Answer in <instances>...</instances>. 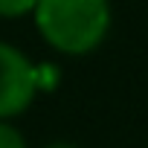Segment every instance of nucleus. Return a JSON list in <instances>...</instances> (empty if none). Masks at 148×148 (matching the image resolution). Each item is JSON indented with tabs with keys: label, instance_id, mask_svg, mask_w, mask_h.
<instances>
[{
	"label": "nucleus",
	"instance_id": "f257e3e1",
	"mask_svg": "<svg viewBox=\"0 0 148 148\" xmlns=\"http://www.w3.org/2000/svg\"><path fill=\"white\" fill-rule=\"evenodd\" d=\"M32 21L47 47L82 58L105 44L113 15L110 0H38Z\"/></svg>",
	"mask_w": 148,
	"mask_h": 148
},
{
	"label": "nucleus",
	"instance_id": "f03ea898",
	"mask_svg": "<svg viewBox=\"0 0 148 148\" xmlns=\"http://www.w3.org/2000/svg\"><path fill=\"white\" fill-rule=\"evenodd\" d=\"M35 64L12 44L0 41V119H15L35 102Z\"/></svg>",
	"mask_w": 148,
	"mask_h": 148
},
{
	"label": "nucleus",
	"instance_id": "7ed1b4c3",
	"mask_svg": "<svg viewBox=\"0 0 148 148\" xmlns=\"http://www.w3.org/2000/svg\"><path fill=\"white\" fill-rule=\"evenodd\" d=\"M35 3L38 0H0V18H6V21L26 18L35 12Z\"/></svg>",
	"mask_w": 148,
	"mask_h": 148
},
{
	"label": "nucleus",
	"instance_id": "20e7f679",
	"mask_svg": "<svg viewBox=\"0 0 148 148\" xmlns=\"http://www.w3.org/2000/svg\"><path fill=\"white\" fill-rule=\"evenodd\" d=\"M0 148H29L26 136L12 125V119H0Z\"/></svg>",
	"mask_w": 148,
	"mask_h": 148
},
{
	"label": "nucleus",
	"instance_id": "39448f33",
	"mask_svg": "<svg viewBox=\"0 0 148 148\" xmlns=\"http://www.w3.org/2000/svg\"><path fill=\"white\" fill-rule=\"evenodd\" d=\"M55 84H58V67L49 64V61L35 64V87H38V93L41 90H52Z\"/></svg>",
	"mask_w": 148,
	"mask_h": 148
},
{
	"label": "nucleus",
	"instance_id": "423d86ee",
	"mask_svg": "<svg viewBox=\"0 0 148 148\" xmlns=\"http://www.w3.org/2000/svg\"><path fill=\"white\" fill-rule=\"evenodd\" d=\"M44 148H76L73 142H49V145H44Z\"/></svg>",
	"mask_w": 148,
	"mask_h": 148
}]
</instances>
